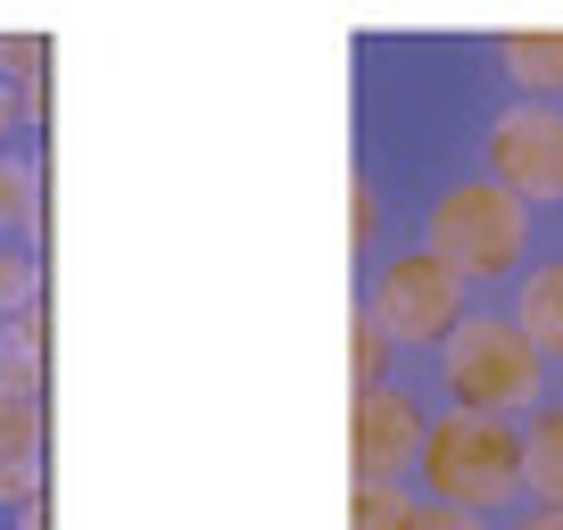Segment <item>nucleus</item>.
<instances>
[{
	"label": "nucleus",
	"mask_w": 563,
	"mask_h": 530,
	"mask_svg": "<svg viewBox=\"0 0 563 530\" xmlns=\"http://www.w3.org/2000/svg\"><path fill=\"white\" fill-rule=\"evenodd\" d=\"M422 497L431 506H464V514H506L522 497V431L506 415L481 407H448L422 423Z\"/></svg>",
	"instance_id": "nucleus-1"
},
{
	"label": "nucleus",
	"mask_w": 563,
	"mask_h": 530,
	"mask_svg": "<svg viewBox=\"0 0 563 530\" xmlns=\"http://www.w3.org/2000/svg\"><path fill=\"white\" fill-rule=\"evenodd\" d=\"M440 373L456 389V407L506 415V423L514 415H539V398H547V356L497 307H464V323L440 340Z\"/></svg>",
	"instance_id": "nucleus-2"
},
{
	"label": "nucleus",
	"mask_w": 563,
	"mask_h": 530,
	"mask_svg": "<svg viewBox=\"0 0 563 530\" xmlns=\"http://www.w3.org/2000/svg\"><path fill=\"white\" fill-rule=\"evenodd\" d=\"M422 249H431L448 274H464V283L522 274V257H530V208L514 191H497L489 175H473V183H456V191L431 199V216H422Z\"/></svg>",
	"instance_id": "nucleus-3"
},
{
	"label": "nucleus",
	"mask_w": 563,
	"mask_h": 530,
	"mask_svg": "<svg viewBox=\"0 0 563 530\" xmlns=\"http://www.w3.org/2000/svg\"><path fill=\"white\" fill-rule=\"evenodd\" d=\"M464 307H473V283L448 274L431 249H398V257L373 265L365 316L389 332V349H440V340L464 323Z\"/></svg>",
	"instance_id": "nucleus-4"
},
{
	"label": "nucleus",
	"mask_w": 563,
	"mask_h": 530,
	"mask_svg": "<svg viewBox=\"0 0 563 530\" xmlns=\"http://www.w3.org/2000/svg\"><path fill=\"white\" fill-rule=\"evenodd\" d=\"M489 183L522 208L563 199V100H514L489 117Z\"/></svg>",
	"instance_id": "nucleus-5"
},
{
	"label": "nucleus",
	"mask_w": 563,
	"mask_h": 530,
	"mask_svg": "<svg viewBox=\"0 0 563 530\" xmlns=\"http://www.w3.org/2000/svg\"><path fill=\"white\" fill-rule=\"evenodd\" d=\"M422 456V407L398 382L356 389V481H406Z\"/></svg>",
	"instance_id": "nucleus-6"
},
{
	"label": "nucleus",
	"mask_w": 563,
	"mask_h": 530,
	"mask_svg": "<svg viewBox=\"0 0 563 530\" xmlns=\"http://www.w3.org/2000/svg\"><path fill=\"white\" fill-rule=\"evenodd\" d=\"M514 332L539 356H563V257L522 265V290H514Z\"/></svg>",
	"instance_id": "nucleus-7"
},
{
	"label": "nucleus",
	"mask_w": 563,
	"mask_h": 530,
	"mask_svg": "<svg viewBox=\"0 0 563 530\" xmlns=\"http://www.w3.org/2000/svg\"><path fill=\"white\" fill-rule=\"evenodd\" d=\"M497 58H506V75L522 84V100H563V34H539V25L497 34Z\"/></svg>",
	"instance_id": "nucleus-8"
},
{
	"label": "nucleus",
	"mask_w": 563,
	"mask_h": 530,
	"mask_svg": "<svg viewBox=\"0 0 563 530\" xmlns=\"http://www.w3.org/2000/svg\"><path fill=\"white\" fill-rule=\"evenodd\" d=\"M522 497L563 506V407H539L522 423Z\"/></svg>",
	"instance_id": "nucleus-9"
},
{
	"label": "nucleus",
	"mask_w": 563,
	"mask_h": 530,
	"mask_svg": "<svg viewBox=\"0 0 563 530\" xmlns=\"http://www.w3.org/2000/svg\"><path fill=\"white\" fill-rule=\"evenodd\" d=\"M0 224L9 232H51V216H42V166H18V158H0Z\"/></svg>",
	"instance_id": "nucleus-10"
},
{
	"label": "nucleus",
	"mask_w": 563,
	"mask_h": 530,
	"mask_svg": "<svg viewBox=\"0 0 563 530\" xmlns=\"http://www.w3.org/2000/svg\"><path fill=\"white\" fill-rule=\"evenodd\" d=\"M415 506H422V497L406 489V481H356V514H349V522L356 530H406Z\"/></svg>",
	"instance_id": "nucleus-11"
},
{
	"label": "nucleus",
	"mask_w": 563,
	"mask_h": 530,
	"mask_svg": "<svg viewBox=\"0 0 563 530\" xmlns=\"http://www.w3.org/2000/svg\"><path fill=\"white\" fill-rule=\"evenodd\" d=\"M349 365H356V389H373V382H389V332L356 307V332H349Z\"/></svg>",
	"instance_id": "nucleus-12"
},
{
	"label": "nucleus",
	"mask_w": 563,
	"mask_h": 530,
	"mask_svg": "<svg viewBox=\"0 0 563 530\" xmlns=\"http://www.w3.org/2000/svg\"><path fill=\"white\" fill-rule=\"evenodd\" d=\"M0 456H42V398H0Z\"/></svg>",
	"instance_id": "nucleus-13"
},
{
	"label": "nucleus",
	"mask_w": 563,
	"mask_h": 530,
	"mask_svg": "<svg viewBox=\"0 0 563 530\" xmlns=\"http://www.w3.org/2000/svg\"><path fill=\"white\" fill-rule=\"evenodd\" d=\"M9 349H18V356H34V365L51 356V307H42V299H25L18 316H9Z\"/></svg>",
	"instance_id": "nucleus-14"
},
{
	"label": "nucleus",
	"mask_w": 563,
	"mask_h": 530,
	"mask_svg": "<svg viewBox=\"0 0 563 530\" xmlns=\"http://www.w3.org/2000/svg\"><path fill=\"white\" fill-rule=\"evenodd\" d=\"M0 67L18 75V84H34L51 67V34H0Z\"/></svg>",
	"instance_id": "nucleus-15"
},
{
	"label": "nucleus",
	"mask_w": 563,
	"mask_h": 530,
	"mask_svg": "<svg viewBox=\"0 0 563 530\" xmlns=\"http://www.w3.org/2000/svg\"><path fill=\"white\" fill-rule=\"evenodd\" d=\"M25 299H42V274L25 257H9V249H0V316H18Z\"/></svg>",
	"instance_id": "nucleus-16"
},
{
	"label": "nucleus",
	"mask_w": 563,
	"mask_h": 530,
	"mask_svg": "<svg viewBox=\"0 0 563 530\" xmlns=\"http://www.w3.org/2000/svg\"><path fill=\"white\" fill-rule=\"evenodd\" d=\"M349 241H356V249L382 241V191H373L365 175H356V191H349Z\"/></svg>",
	"instance_id": "nucleus-17"
},
{
	"label": "nucleus",
	"mask_w": 563,
	"mask_h": 530,
	"mask_svg": "<svg viewBox=\"0 0 563 530\" xmlns=\"http://www.w3.org/2000/svg\"><path fill=\"white\" fill-rule=\"evenodd\" d=\"M42 497V456H0V506Z\"/></svg>",
	"instance_id": "nucleus-18"
},
{
	"label": "nucleus",
	"mask_w": 563,
	"mask_h": 530,
	"mask_svg": "<svg viewBox=\"0 0 563 530\" xmlns=\"http://www.w3.org/2000/svg\"><path fill=\"white\" fill-rule=\"evenodd\" d=\"M0 398H42V365L18 349H0Z\"/></svg>",
	"instance_id": "nucleus-19"
},
{
	"label": "nucleus",
	"mask_w": 563,
	"mask_h": 530,
	"mask_svg": "<svg viewBox=\"0 0 563 530\" xmlns=\"http://www.w3.org/2000/svg\"><path fill=\"white\" fill-rule=\"evenodd\" d=\"M406 530H489V514H464V506H431V497H422L415 506V522Z\"/></svg>",
	"instance_id": "nucleus-20"
},
{
	"label": "nucleus",
	"mask_w": 563,
	"mask_h": 530,
	"mask_svg": "<svg viewBox=\"0 0 563 530\" xmlns=\"http://www.w3.org/2000/svg\"><path fill=\"white\" fill-rule=\"evenodd\" d=\"M18 108H25V117H34V124L51 117V75H34V84H25V100H18Z\"/></svg>",
	"instance_id": "nucleus-21"
},
{
	"label": "nucleus",
	"mask_w": 563,
	"mask_h": 530,
	"mask_svg": "<svg viewBox=\"0 0 563 530\" xmlns=\"http://www.w3.org/2000/svg\"><path fill=\"white\" fill-rule=\"evenodd\" d=\"M514 530H563V506H530V514H522Z\"/></svg>",
	"instance_id": "nucleus-22"
},
{
	"label": "nucleus",
	"mask_w": 563,
	"mask_h": 530,
	"mask_svg": "<svg viewBox=\"0 0 563 530\" xmlns=\"http://www.w3.org/2000/svg\"><path fill=\"white\" fill-rule=\"evenodd\" d=\"M9 124H18V91L0 84V133H9Z\"/></svg>",
	"instance_id": "nucleus-23"
}]
</instances>
